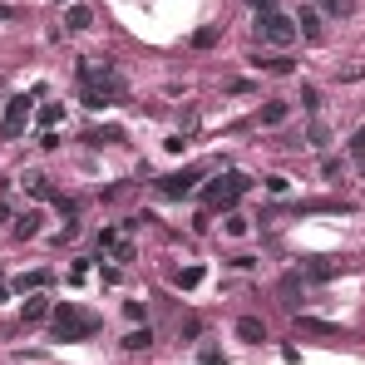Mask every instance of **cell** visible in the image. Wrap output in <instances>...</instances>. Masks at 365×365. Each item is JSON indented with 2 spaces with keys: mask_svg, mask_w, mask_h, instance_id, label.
Returning a JSON list of instances; mask_svg holds the SVG:
<instances>
[{
  "mask_svg": "<svg viewBox=\"0 0 365 365\" xmlns=\"http://www.w3.org/2000/svg\"><path fill=\"white\" fill-rule=\"evenodd\" d=\"M80 94H85L89 109H104L109 99H124L129 85H124V75L109 60H80Z\"/></svg>",
  "mask_w": 365,
  "mask_h": 365,
  "instance_id": "cell-1",
  "label": "cell"
},
{
  "mask_svg": "<svg viewBox=\"0 0 365 365\" xmlns=\"http://www.w3.org/2000/svg\"><path fill=\"white\" fill-rule=\"evenodd\" d=\"M94 331H99V316H94V311H80L75 301L55 306V336H60V341H89Z\"/></svg>",
  "mask_w": 365,
  "mask_h": 365,
  "instance_id": "cell-2",
  "label": "cell"
},
{
  "mask_svg": "<svg viewBox=\"0 0 365 365\" xmlns=\"http://www.w3.org/2000/svg\"><path fill=\"white\" fill-rule=\"evenodd\" d=\"M247 187H252L247 173H217V178L207 182V207H232Z\"/></svg>",
  "mask_w": 365,
  "mask_h": 365,
  "instance_id": "cell-3",
  "label": "cell"
},
{
  "mask_svg": "<svg viewBox=\"0 0 365 365\" xmlns=\"http://www.w3.org/2000/svg\"><path fill=\"white\" fill-rule=\"evenodd\" d=\"M257 30H262V40H272V45H291L296 40V15H281V10H262L257 15Z\"/></svg>",
  "mask_w": 365,
  "mask_h": 365,
  "instance_id": "cell-4",
  "label": "cell"
},
{
  "mask_svg": "<svg viewBox=\"0 0 365 365\" xmlns=\"http://www.w3.org/2000/svg\"><path fill=\"white\" fill-rule=\"evenodd\" d=\"M25 124H30V99H25V94H15V99L5 104V124H0V134H5V138H20V134H25Z\"/></svg>",
  "mask_w": 365,
  "mask_h": 365,
  "instance_id": "cell-5",
  "label": "cell"
},
{
  "mask_svg": "<svg viewBox=\"0 0 365 365\" xmlns=\"http://www.w3.org/2000/svg\"><path fill=\"white\" fill-rule=\"evenodd\" d=\"M197 178H202L197 168H182V173H168V178H158V192H163V197H187V192L197 187Z\"/></svg>",
  "mask_w": 365,
  "mask_h": 365,
  "instance_id": "cell-6",
  "label": "cell"
},
{
  "mask_svg": "<svg viewBox=\"0 0 365 365\" xmlns=\"http://www.w3.org/2000/svg\"><path fill=\"white\" fill-rule=\"evenodd\" d=\"M301 276H306V281H336V276H346V262L316 257V262H301Z\"/></svg>",
  "mask_w": 365,
  "mask_h": 365,
  "instance_id": "cell-7",
  "label": "cell"
},
{
  "mask_svg": "<svg viewBox=\"0 0 365 365\" xmlns=\"http://www.w3.org/2000/svg\"><path fill=\"white\" fill-rule=\"evenodd\" d=\"M296 331H301V336H331V341L346 336L336 321H321V316H296Z\"/></svg>",
  "mask_w": 365,
  "mask_h": 365,
  "instance_id": "cell-8",
  "label": "cell"
},
{
  "mask_svg": "<svg viewBox=\"0 0 365 365\" xmlns=\"http://www.w3.org/2000/svg\"><path fill=\"white\" fill-rule=\"evenodd\" d=\"M237 336H242L247 346H262V341H267V326H262L257 316H242V321H237Z\"/></svg>",
  "mask_w": 365,
  "mask_h": 365,
  "instance_id": "cell-9",
  "label": "cell"
},
{
  "mask_svg": "<svg viewBox=\"0 0 365 365\" xmlns=\"http://www.w3.org/2000/svg\"><path fill=\"white\" fill-rule=\"evenodd\" d=\"M296 35H306V40L321 35V15H316L311 5H301V15H296Z\"/></svg>",
  "mask_w": 365,
  "mask_h": 365,
  "instance_id": "cell-10",
  "label": "cell"
},
{
  "mask_svg": "<svg viewBox=\"0 0 365 365\" xmlns=\"http://www.w3.org/2000/svg\"><path fill=\"white\" fill-rule=\"evenodd\" d=\"M20 316H25V326H35V321H45V316H50V301H45V296L35 291V296H30V301L20 306Z\"/></svg>",
  "mask_w": 365,
  "mask_h": 365,
  "instance_id": "cell-11",
  "label": "cell"
},
{
  "mask_svg": "<svg viewBox=\"0 0 365 365\" xmlns=\"http://www.w3.org/2000/svg\"><path fill=\"white\" fill-rule=\"evenodd\" d=\"M222 40V25H202V30H192V50H212Z\"/></svg>",
  "mask_w": 365,
  "mask_h": 365,
  "instance_id": "cell-12",
  "label": "cell"
},
{
  "mask_svg": "<svg viewBox=\"0 0 365 365\" xmlns=\"http://www.w3.org/2000/svg\"><path fill=\"white\" fill-rule=\"evenodd\" d=\"M94 15L85 10V5H70V15H65V30H89Z\"/></svg>",
  "mask_w": 365,
  "mask_h": 365,
  "instance_id": "cell-13",
  "label": "cell"
},
{
  "mask_svg": "<svg viewBox=\"0 0 365 365\" xmlns=\"http://www.w3.org/2000/svg\"><path fill=\"white\" fill-rule=\"evenodd\" d=\"M197 281H202V267H178V272H173V286H178V291H192Z\"/></svg>",
  "mask_w": 365,
  "mask_h": 365,
  "instance_id": "cell-14",
  "label": "cell"
},
{
  "mask_svg": "<svg viewBox=\"0 0 365 365\" xmlns=\"http://www.w3.org/2000/svg\"><path fill=\"white\" fill-rule=\"evenodd\" d=\"M15 232H20V237H35V232H40V212H20V217H15Z\"/></svg>",
  "mask_w": 365,
  "mask_h": 365,
  "instance_id": "cell-15",
  "label": "cell"
},
{
  "mask_svg": "<svg viewBox=\"0 0 365 365\" xmlns=\"http://www.w3.org/2000/svg\"><path fill=\"white\" fill-rule=\"evenodd\" d=\"M148 341H153L148 326H143V331H129V336H124V351H148Z\"/></svg>",
  "mask_w": 365,
  "mask_h": 365,
  "instance_id": "cell-16",
  "label": "cell"
},
{
  "mask_svg": "<svg viewBox=\"0 0 365 365\" xmlns=\"http://www.w3.org/2000/svg\"><path fill=\"white\" fill-rule=\"evenodd\" d=\"M15 286H20V291H45V286H50V272H30V276H20Z\"/></svg>",
  "mask_w": 365,
  "mask_h": 365,
  "instance_id": "cell-17",
  "label": "cell"
},
{
  "mask_svg": "<svg viewBox=\"0 0 365 365\" xmlns=\"http://www.w3.org/2000/svg\"><path fill=\"white\" fill-rule=\"evenodd\" d=\"M281 119H286V104H281V99H267V104H262V124H281Z\"/></svg>",
  "mask_w": 365,
  "mask_h": 365,
  "instance_id": "cell-18",
  "label": "cell"
},
{
  "mask_svg": "<svg viewBox=\"0 0 365 365\" xmlns=\"http://www.w3.org/2000/svg\"><path fill=\"white\" fill-rule=\"evenodd\" d=\"M321 10H326V15H336V20H346V15L356 10V0H321Z\"/></svg>",
  "mask_w": 365,
  "mask_h": 365,
  "instance_id": "cell-19",
  "label": "cell"
},
{
  "mask_svg": "<svg viewBox=\"0 0 365 365\" xmlns=\"http://www.w3.org/2000/svg\"><path fill=\"white\" fill-rule=\"evenodd\" d=\"M281 296H286V306H296V296H301V272H291L281 281Z\"/></svg>",
  "mask_w": 365,
  "mask_h": 365,
  "instance_id": "cell-20",
  "label": "cell"
},
{
  "mask_svg": "<svg viewBox=\"0 0 365 365\" xmlns=\"http://www.w3.org/2000/svg\"><path fill=\"white\" fill-rule=\"evenodd\" d=\"M60 114H65V109H60V104H45V109H40V124H45V134H50V129H55V124H60Z\"/></svg>",
  "mask_w": 365,
  "mask_h": 365,
  "instance_id": "cell-21",
  "label": "cell"
},
{
  "mask_svg": "<svg viewBox=\"0 0 365 365\" xmlns=\"http://www.w3.org/2000/svg\"><path fill=\"white\" fill-rule=\"evenodd\" d=\"M197 361H202V365H222V351H217V346H202Z\"/></svg>",
  "mask_w": 365,
  "mask_h": 365,
  "instance_id": "cell-22",
  "label": "cell"
},
{
  "mask_svg": "<svg viewBox=\"0 0 365 365\" xmlns=\"http://www.w3.org/2000/svg\"><path fill=\"white\" fill-rule=\"evenodd\" d=\"M356 80H365V60L351 65V70H341V85H356Z\"/></svg>",
  "mask_w": 365,
  "mask_h": 365,
  "instance_id": "cell-23",
  "label": "cell"
},
{
  "mask_svg": "<svg viewBox=\"0 0 365 365\" xmlns=\"http://www.w3.org/2000/svg\"><path fill=\"white\" fill-rule=\"evenodd\" d=\"M326 138H331V134H326V124H321V119H311V143H316V148H321V143H326Z\"/></svg>",
  "mask_w": 365,
  "mask_h": 365,
  "instance_id": "cell-24",
  "label": "cell"
},
{
  "mask_svg": "<svg viewBox=\"0 0 365 365\" xmlns=\"http://www.w3.org/2000/svg\"><path fill=\"white\" fill-rule=\"evenodd\" d=\"M227 232H232V237H242V232H247V217H237V212H227Z\"/></svg>",
  "mask_w": 365,
  "mask_h": 365,
  "instance_id": "cell-25",
  "label": "cell"
},
{
  "mask_svg": "<svg viewBox=\"0 0 365 365\" xmlns=\"http://www.w3.org/2000/svg\"><path fill=\"white\" fill-rule=\"evenodd\" d=\"M247 5H252V10H272V0H247Z\"/></svg>",
  "mask_w": 365,
  "mask_h": 365,
  "instance_id": "cell-26",
  "label": "cell"
},
{
  "mask_svg": "<svg viewBox=\"0 0 365 365\" xmlns=\"http://www.w3.org/2000/svg\"><path fill=\"white\" fill-rule=\"evenodd\" d=\"M0 20H15V10H10V5H0Z\"/></svg>",
  "mask_w": 365,
  "mask_h": 365,
  "instance_id": "cell-27",
  "label": "cell"
},
{
  "mask_svg": "<svg viewBox=\"0 0 365 365\" xmlns=\"http://www.w3.org/2000/svg\"><path fill=\"white\" fill-rule=\"evenodd\" d=\"M5 291H10V286H5V281H0V301H5Z\"/></svg>",
  "mask_w": 365,
  "mask_h": 365,
  "instance_id": "cell-28",
  "label": "cell"
},
{
  "mask_svg": "<svg viewBox=\"0 0 365 365\" xmlns=\"http://www.w3.org/2000/svg\"><path fill=\"white\" fill-rule=\"evenodd\" d=\"M60 5H65V0H60Z\"/></svg>",
  "mask_w": 365,
  "mask_h": 365,
  "instance_id": "cell-29",
  "label": "cell"
}]
</instances>
